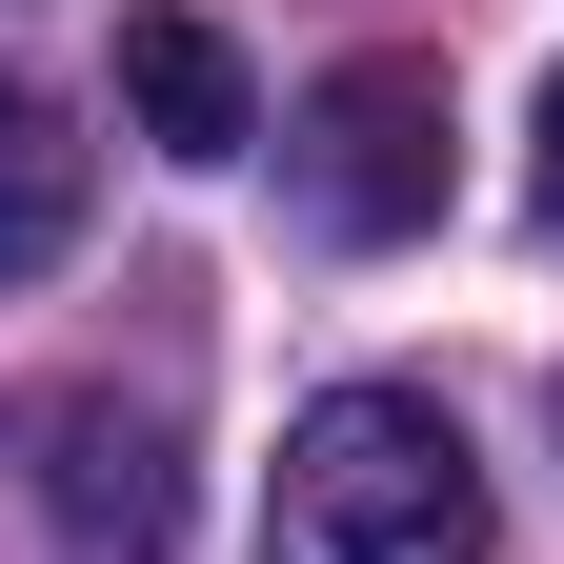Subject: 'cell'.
<instances>
[{
	"mask_svg": "<svg viewBox=\"0 0 564 564\" xmlns=\"http://www.w3.org/2000/svg\"><path fill=\"white\" fill-rule=\"evenodd\" d=\"M121 121L162 141V162H242V141H262V82H242V41H223V21L141 0V21H121Z\"/></svg>",
	"mask_w": 564,
	"mask_h": 564,
	"instance_id": "3",
	"label": "cell"
},
{
	"mask_svg": "<svg viewBox=\"0 0 564 564\" xmlns=\"http://www.w3.org/2000/svg\"><path fill=\"white\" fill-rule=\"evenodd\" d=\"M41 505L121 544V564H162L182 544V464H162V423H121V403H41Z\"/></svg>",
	"mask_w": 564,
	"mask_h": 564,
	"instance_id": "4",
	"label": "cell"
},
{
	"mask_svg": "<svg viewBox=\"0 0 564 564\" xmlns=\"http://www.w3.org/2000/svg\"><path fill=\"white\" fill-rule=\"evenodd\" d=\"M82 182H101L82 121H61L41 82H0V282H41L61 242H82Z\"/></svg>",
	"mask_w": 564,
	"mask_h": 564,
	"instance_id": "5",
	"label": "cell"
},
{
	"mask_svg": "<svg viewBox=\"0 0 564 564\" xmlns=\"http://www.w3.org/2000/svg\"><path fill=\"white\" fill-rule=\"evenodd\" d=\"M262 564H484V444L423 383H323L262 464Z\"/></svg>",
	"mask_w": 564,
	"mask_h": 564,
	"instance_id": "1",
	"label": "cell"
},
{
	"mask_svg": "<svg viewBox=\"0 0 564 564\" xmlns=\"http://www.w3.org/2000/svg\"><path fill=\"white\" fill-rule=\"evenodd\" d=\"M303 223L323 242H423L444 223V61H343L303 101Z\"/></svg>",
	"mask_w": 564,
	"mask_h": 564,
	"instance_id": "2",
	"label": "cell"
},
{
	"mask_svg": "<svg viewBox=\"0 0 564 564\" xmlns=\"http://www.w3.org/2000/svg\"><path fill=\"white\" fill-rule=\"evenodd\" d=\"M524 202L564 223V61H544V101H524Z\"/></svg>",
	"mask_w": 564,
	"mask_h": 564,
	"instance_id": "6",
	"label": "cell"
}]
</instances>
